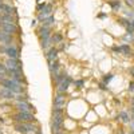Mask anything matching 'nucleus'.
<instances>
[{
	"label": "nucleus",
	"mask_w": 134,
	"mask_h": 134,
	"mask_svg": "<svg viewBox=\"0 0 134 134\" xmlns=\"http://www.w3.org/2000/svg\"><path fill=\"white\" fill-rule=\"evenodd\" d=\"M62 126H63V117H54L52 122H51V130H52V133L60 131Z\"/></svg>",
	"instance_id": "39448f33"
},
{
	"label": "nucleus",
	"mask_w": 134,
	"mask_h": 134,
	"mask_svg": "<svg viewBox=\"0 0 134 134\" xmlns=\"http://www.w3.org/2000/svg\"><path fill=\"white\" fill-rule=\"evenodd\" d=\"M39 38H40V40L50 39V38H51V28L42 26V27L39 28Z\"/></svg>",
	"instance_id": "f8f14e48"
},
{
	"label": "nucleus",
	"mask_w": 134,
	"mask_h": 134,
	"mask_svg": "<svg viewBox=\"0 0 134 134\" xmlns=\"http://www.w3.org/2000/svg\"><path fill=\"white\" fill-rule=\"evenodd\" d=\"M63 40V35L62 34H55V35H51V43L52 44H58Z\"/></svg>",
	"instance_id": "a211bd4d"
},
{
	"label": "nucleus",
	"mask_w": 134,
	"mask_h": 134,
	"mask_svg": "<svg viewBox=\"0 0 134 134\" xmlns=\"http://www.w3.org/2000/svg\"><path fill=\"white\" fill-rule=\"evenodd\" d=\"M5 55H7L8 58L19 59V57H20V51L18 50L16 46H14V44H8V46H7V50H5Z\"/></svg>",
	"instance_id": "20e7f679"
},
{
	"label": "nucleus",
	"mask_w": 134,
	"mask_h": 134,
	"mask_svg": "<svg viewBox=\"0 0 134 134\" xmlns=\"http://www.w3.org/2000/svg\"><path fill=\"white\" fill-rule=\"evenodd\" d=\"M0 16H2V14H0Z\"/></svg>",
	"instance_id": "a18cd8bd"
},
{
	"label": "nucleus",
	"mask_w": 134,
	"mask_h": 134,
	"mask_svg": "<svg viewBox=\"0 0 134 134\" xmlns=\"http://www.w3.org/2000/svg\"><path fill=\"white\" fill-rule=\"evenodd\" d=\"M5 78H8V76H7V74H5V72H2V71H0V81L5 79Z\"/></svg>",
	"instance_id": "473e14b6"
},
{
	"label": "nucleus",
	"mask_w": 134,
	"mask_h": 134,
	"mask_svg": "<svg viewBox=\"0 0 134 134\" xmlns=\"http://www.w3.org/2000/svg\"><path fill=\"white\" fill-rule=\"evenodd\" d=\"M54 21H55V19H54V16L51 15L50 18H47L46 20L43 21V26H44V27H50V26H51V24L54 23Z\"/></svg>",
	"instance_id": "b1692460"
},
{
	"label": "nucleus",
	"mask_w": 134,
	"mask_h": 134,
	"mask_svg": "<svg viewBox=\"0 0 134 134\" xmlns=\"http://www.w3.org/2000/svg\"><path fill=\"white\" fill-rule=\"evenodd\" d=\"M2 4H3V3H0V12H2Z\"/></svg>",
	"instance_id": "37998d69"
},
{
	"label": "nucleus",
	"mask_w": 134,
	"mask_h": 134,
	"mask_svg": "<svg viewBox=\"0 0 134 134\" xmlns=\"http://www.w3.org/2000/svg\"><path fill=\"white\" fill-rule=\"evenodd\" d=\"M75 85H76V87L82 88V87H83V85H85V82H83L82 79H79V81H76V82H75Z\"/></svg>",
	"instance_id": "cd10ccee"
},
{
	"label": "nucleus",
	"mask_w": 134,
	"mask_h": 134,
	"mask_svg": "<svg viewBox=\"0 0 134 134\" xmlns=\"http://www.w3.org/2000/svg\"><path fill=\"white\" fill-rule=\"evenodd\" d=\"M15 99L18 100V102H24V100H27V95H23V94H16L15 95Z\"/></svg>",
	"instance_id": "a878e982"
},
{
	"label": "nucleus",
	"mask_w": 134,
	"mask_h": 134,
	"mask_svg": "<svg viewBox=\"0 0 134 134\" xmlns=\"http://www.w3.org/2000/svg\"><path fill=\"white\" fill-rule=\"evenodd\" d=\"M131 127H133V130H134V121L131 122Z\"/></svg>",
	"instance_id": "79ce46f5"
},
{
	"label": "nucleus",
	"mask_w": 134,
	"mask_h": 134,
	"mask_svg": "<svg viewBox=\"0 0 134 134\" xmlns=\"http://www.w3.org/2000/svg\"><path fill=\"white\" fill-rule=\"evenodd\" d=\"M15 130L20 134H30L36 131V126L32 122H20V124L15 125Z\"/></svg>",
	"instance_id": "f257e3e1"
},
{
	"label": "nucleus",
	"mask_w": 134,
	"mask_h": 134,
	"mask_svg": "<svg viewBox=\"0 0 134 134\" xmlns=\"http://www.w3.org/2000/svg\"><path fill=\"white\" fill-rule=\"evenodd\" d=\"M36 24H38V20H36V19H34V20H32V23H31V26H32V27H35Z\"/></svg>",
	"instance_id": "72a5a7b5"
},
{
	"label": "nucleus",
	"mask_w": 134,
	"mask_h": 134,
	"mask_svg": "<svg viewBox=\"0 0 134 134\" xmlns=\"http://www.w3.org/2000/svg\"><path fill=\"white\" fill-rule=\"evenodd\" d=\"M54 134H64V133H63V131L60 130V131H57V133H54Z\"/></svg>",
	"instance_id": "ea45409f"
},
{
	"label": "nucleus",
	"mask_w": 134,
	"mask_h": 134,
	"mask_svg": "<svg viewBox=\"0 0 134 134\" xmlns=\"http://www.w3.org/2000/svg\"><path fill=\"white\" fill-rule=\"evenodd\" d=\"M118 23H119L122 27H125V28H126V27L130 24V20L126 19V18H119V19H118Z\"/></svg>",
	"instance_id": "5701e85b"
},
{
	"label": "nucleus",
	"mask_w": 134,
	"mask_h": 134,
	"mask_svg": "<svg viewBox=\"0 0 134 134\" xmlns=\"http://www.w3.org/2000/svg\"><path fill=\"white\" fill-rule=\"evenodd\" d=\"M0 71H2V72H5V71H7V66H5V63H2V62H0Z\"/></svg>",
	"instance_id": "bb28decb"
},
{
	"label": "nucleus",
	"mask_w": 134,
	"mask_h": 134,
	"mask_svg": "<svg viewBox=\"0 0 134 134\" xmlns=\"http://www.w3.org/2000/svg\"><path fill=\"white\" fill-rule=\"evenodd\" d=\"M129 71H130V74H131V75H133V76H134V67H131V69H130V70H129Z\"/></svg>",
	"instance_id": "58836bf2"
},
{
	"label": "nucleus",
	"mask_w": 134,
	"mask_h": 134,
	"mask_svg": "<svg viewBox=\"0 0 134 134\" xmlns=\"http://www.w3.org/2000/svg\"><path fill=\"white\" fill-rule=\"evenodd\" d=\"M44 7H46V3H40V4H38V7H36V9L39 11V12H40V11L44 8Z\"/></svg>",
	"instance_id": "c756f323"
},
{
	"label": "nucleus",
	"mask_w": 134,
	"mask_h": 134,
	"mask_svg": "<svg viewBox=\"0 0 134 134\" xmlns=\"http://www.w3.org/2000/svg\"><path fill=\"white\" fill-rule=\"evenodd\" d=\"M72 82V79L70 76H66V79L62 82V83H59L58 85V88H57V91L58 93H66L67 91V88L70 87V83Z\"/></svg>",
	"instance_id": "9b49d317"
},
{
	"label": "nucleus",
	"mask_w": 134,
	"mask_h": 134,
	"mask_svg": "<svg viewBox=\"0 0 134 134\" xmlns=\"http://www.w3.org/2000/svg\"><path fill=\"white\" fill-rule=\"evenodd\" d=\"M0 109L4 110V111H8V109H11V106L9 105H2V106H0Z\"/></svg>",
	"instance_id": "2f4dec72"
},
{
	"label": "nucleus",
	"mask_w": 134,
	"mask_h": 134,
	"mask_svg": "<svg viewBox=\"0 0 134 134\" xmlns=\"http://www.w3.org/2000/svg\"><path fill=\"white\" fill-rule=\"evenodd\" d=\"M117 134H125V130H124V129L121 127V129L118 130V133H117Z\"/></svg>",
	"instance_id": "4c0bfd02"
},
{
	"label": "nucleus",
	"mask_w": 134,
	"mask_h": 134,
	"mask_svg": "<svg viewBox=\"0 0 134 134\" xmlns=\"http://www.w3.org/2000/svg\"><path fill=\"white\" fill-rule=\"evenodd\" d=\"M106 16H107V15H106V14H103V12H100V14L98 15V18H100V19H103V18H106Z\"/></svg>",
	"instance_id": "f704fd0d"
},
{
	"label": "nucleus",
	"mask_w": 134,
	"mask_h": 134,
	"mask_svg": "<svg viewBox=\"0 0 134 134\" xmlns=\"http://www.w3.org/2000/svg\"><path fill=\"white\" fill-rule=\"evenodd\" d=\"M66 76L67 75L64 72H59V74H57V75L54 76V81H55V83H57V85H59V83H62L66 79Z\"/></svg>",
	"instance_id": "6ab92c4d"
},
{
	"label": "nucleus",
	"mask_w": 134,
	"mask_h": 134,
	"mask_svg": "<svg viewBox=\"0 0 134 134\" xmlns=\"http://www.w3.org/2000/svg\"><path fill=\"white\" fill-rule=\"evenodd\" d=\"M119 48H121V52L124 54L125 57H130L131 55V48H130L129 44H122V46H119Z\"/></svg>",
	"instance_id": "f3484780"
},
{
	"label": "nucleus",
	"mask_w": 134,
	"mask_h": 134,
	"mask_svg": "<svg viewBox=\"0 0 134 134\" xmlns=\"http://www.w3.org/2000/svg\"><path fill=\"white\" fill-rule=\"evenodd\" d=\"M52 15V4H46V7H44L40 12H39V15H38V20H42V21H44L47 18H50Z\"/></svg>",
	"instance_id": "7ed1b4c3"
},
{
	"label": "nucleus",
	"mask_w": 134,
	"mask_h": 134,
	"mask_svg": "<svg viewBox=\"0 0 134 134\" xmlns=\"http://www.w3.org/2000/svg\"><path fill=\"white\" fill-rule=\"evenodd\" d=\"M113 51L114 52H121V48L119 47H113Z\"/></svg>",
	"instance_id": "e433bc0d"
},
{
	"label": "nucleus",
	"mask_w": 134,
	"mask_h": 134,
	"mask_svg": "<svg viewBox=\"0 0 134 134\" xmlns=\"http://www.w3.org/2000/svg\"><path fill=\"white\" fill-rule=\"evenodd\" d=\"M12 119L16 121V124H20V122H36V118L32 113H26V111H19V113L12 115Z\"/></svg>",
	"instance_id": "f03ea898"
},
{
	"label": "nucleus",
	"mask_w": 134,
	"mask_h": 134,
	"mask_svg": "<svg viewBox=\"0 0 134 134\" xmlns=\"http://www.w3.org/2000/svg\"><path fill=\"white\" fill-rule=\"evenodd\" d=\"M129 91H130V93H134V81H131V82L129 83Z\"/></svg>",
	"instance_id": "c85d7f7f"
},
{
	"label": "nucleus",
	"mask_w": 134,
	"mask_h": 134,
	"mask_svg": "<svg viewBox=\"0 0 134 134\" xmlns=\"http://www.w3.org/2000/svg\"><path fill=\"white\" fill-rule=\"evenodd\" d=\"M16 109L19 111H26V113H31V111H34V106L31 103H28V100H24V102H18L16 103Z\"/></svg>",
	"instance_id": "6e6552de"
},
{
	"label": "nucleus",
	"mask_w": 134,
	"mask_h": 134,
	"mask_svg": "<svg viewBox=\"0 0 134 134\" xmlns=\"http://www.w3.org/2000/svg\"><path fill=\"white\" fill-rule=\"evenodd\" d=\"M119 118H121V121L124 122V124H129V122H130V117L127 114V111H121Z\"/></svg>",
	"instance_id": "aec40b11"
},
{
	"label": "nucleus",
	"mask_w": 134,
	"mask_h": 134,
	"mask_svg": "<svg viewBox=\"0 0 134 134\" xmlns=\"http://www.w3.org/2000/svg\"><path fill=\"white\" fill-rule=\"evenodd\" d=\"M5 66L7 69H15V70H20L21 71V60L20 59H14V58H8L5 60Z\"/></svg>",
	"instance_id": "423d86ee"
},
{
	"label": "nucleus",
	"mask_w": 134,
	"mask_h": 134,
	"mask_svg": "<svg viewBox=\"0 0 134 134\" xmlns=\"http://www.w3.org/2000/svg\"><path fill=\"white\" fill-rule=\"evenodd\" d=\"M99 88H102V90H106V85H105V83H100V85H99Z\"/></svg>",
	"instance_id": "c9c22d12"
},
{
	"label": "nucleus",
	"mask_w": 134,
	"mask_h": 134,
	"mask_svg": "<svg viewBox=\"0 0 134 134\" xmlns=\"http://www.w3.org/2000/svg\"><path fill=\"white\" fill-rule=\"evenodd\" d=\"M2 12H3V15H14V12H15V8L14 7H11V5H8V4H2Z\"/></svg>",
	"instance_id": "2eb2a0df"
},
{
	"label": "nucleus",
	"mask_w": 134,
	"mask_h": 134,
	"mask_svg": "<svg viewBox=\"0 0 134 134\" xmlns=\"http://www.w3.org/2000/svg\"><path fill=\"white\" fill-rule=\"evenodd\" d=\"M5 50H7V46H5V44L0 46V54H5Z\"/></svg>",
	"instance_id": "7c9ffc66"
},
{
	"label": "nucleus",
	"mask_w": 134,
	"mask_h": 134,
	"mask_svg": "<svg viewBox=\"0 0 134 134\" xmlns=\"http://www.w3.org/2000/svg\"><path fill=\"white\" fill-rule=\"evenodd\" d=\"M15 93H12L9 88H5V87H2L0 88V98L2 99H15Z\"/></svg>",
	"instance_id": "ddd939ff"
},
{
	"label": "nucleus",
	"mask_w": 134,
	"mask_h": 134,
	"mask_svg": "<svg viewBox=\"0 0 134 134\" xmlns=\"http://www.w3.org/2000/svg\"><path fill=\"white\" fill-rule=\"evenodd\" d=\"M113 78H114V75H113V74H106V75L103 76V79H102V81H103V83H105V85H107L109 82L113 81Z\"/></svg>",
	"instance_id": "393cba45"
},
{
	"label": "nucleus",
	"mask_w": 134,
	"mask_h": 134,
	"mask_svg": "<svg viewBox=\"0 0 134 134\" xmlns=\"http://www.w3.org/2000/svg\"><path fill=\"white\" fill-rule=\"evenodd\" d=\"M0 30L12 35V34H15L18 31V26L15 23H3V21H2V23H0Z\"/></svg>",
	"instance_id": "0eeeda50"
},
{
	"label": "nucleus",
	"mask_w": 134,
	"mask_h": 134,
	"mask_svg": "<svg viewBox=\"0 0 134 134\" xmlns=\"http://www.w3.org/2000/svg\"><path fill=\"white\" fill-rule=\"evenodd\" d=\"M0 3H2V0H0Z\"/></svg>",
	"instance_id": "c03bdc74"
},
{
	"label": "nucleus",
	"mask_w": 134,
	"mask_h": 134,
	"mask_svg": "<svg viewBox=\"0 0 134 134\" xmlns=\"http://www.w3.org/2000/svg\"><path fill=\"white\" fill-rule=\"evenodd\" d=\"M59 70H60V63L58 60H54V62H50V72L52 75V78L59 74Z\"/></svg>",
	"instance_id": "4468645a"
},
{
	"label": "nucleus",
	"mask_w": 134,
	"mask_h": 134,
	"mask_svg": "<svg viewBox=\"0 0 134 134\" xmlns=\"http://www.w3.org/2000/svg\"><path fill=\"white\" fill-rule=\"evenodd\" d=\"M66 102V94L64 93H58L54 98V107H62Z\"/></svg>",
	"instance_id": "9d476101"
},
{
	"label": "nucleus",
	"mask_w": 134,
	"mask_h": 134,
	"mask_svg": "<svg viewBox=\"0 0 134 134\" xmlns=\"http://www.w3.org/2000/svg\"><path fill=\"white\" fill-rule=\"evenodd\" d=\"M15 23V18H14V15H3L2 14V16H0V23Z\"/></svg>",
	"instance_id": "dca6fc26"
},
{
	"label": "nucleus",
	"mask_w": 134,
	"mask_h": 134,
	"mask_svg": "<svg viewBox=\"0 0 134 134\" xmlns=\"http://www.w3.org/2000/svg\"><path fill=\"white\" fill-rule=\"evenodd\" d=\"M0 124H4V119L3 118H0Z\"/></svg>",
	"instance_id": "a19ab883"
},
{
	"label": "nucleus",
	"mask_w": 134,
	"mask_h": 134,
	"mask_svg": "<svg viewBox=\"0 0 134 134\" xmlns=\"http://www.w3.org/2000/svg\"><path fill=\"white\" fill-rule=\"evenodd\" d=\"M62 114H63V109L62 107H54V110H52V118L54 117H62Z\"/></svg>",
	"instance_id": "4be33fe9"
},
{
	"label": "nucleus",
	"mask_w": 134,
	"mask_h": 134,
	"mask_svg": "<svg viewBox=\"0 0 134 134\" xmlns=\"http://www.w3.org/2000/svg\"><path fill=\"white\" fill-rule=\"evenodd\" d=\"M58 48L57 47H50L47 50V54H46V57H47V60L48 63L50 62H54V60H58Z\"/></svg>",
	"instance_id": "1a4fd4ad"
},
{
	"label": "nucleus",
	"mask_w": 134,
	"mask_h": 134,
	"mask_svg": "<svg viewBox=\"0 0 134 134\" xmlns=\"http://www.w3.org/2000/svg\"><path fill=\"white\" fill-rule=\"evenodd\" d=\"M109 5L113 8L114 11L121 9V2H118V0H113V2H109Z\"/></svg>",
	"instance_id": "412c9836"
}]
</instances>
